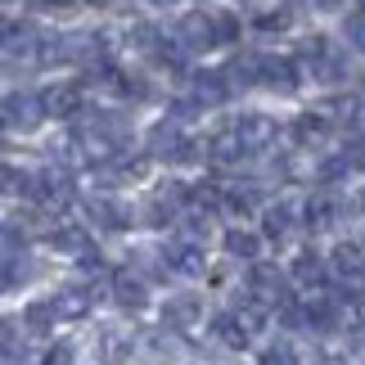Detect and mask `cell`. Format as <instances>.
<instances>
[{
	"mask_svg": "<svg viewBox=\"0 0 365 365\" xmlns=\"http://www.w3.org/2000/svg\"><path fill=\"white\" fill-rule=\"evenodd\" d=\"M293 275H298V284H320V257L316 252H302L293 262Z\"/></svg>",
	"mask_w": 365,
	"mask_h": 365,
	"instance_id": "24",
	"label": "cell"
},
{
	"mask_svg": "<svg viewBox=\"0 0 365 365\" xmlns=\"http://www.w3.org/2000/svg\"><path fill=\"white\" fill-rule=\"evenodd\" d=\"M77 145L86 149L91 163H108L118 158L122 145H126V122L118 113H95L86 122H77Z\"/></svg>",
	"mask_w": 365,
	"mask_h": 365,
	"instance_id": "1",
	"label": "cell"
},
{
	"mask_svg": "<svg viewBox=\"0 0 365 365\" xmlns=\"http://www.w3.org/2000/svg\"><path fill=\"white\" fill-rule=\"evenodd\" d=\"M235 131H240L244 149L252 153V149H266V145L275 140V122H271V118H262V113H252V118H244V122H235Z\"/></svg>",
	"mask_w": 365,
	"mask_h": 365,
	"instance_id": "7",
	"label": "cell"
},
{
	"mask_svg": "<svg viewBox=\"0 0 365 365\" xmlns=\"http://www.w3.org/2000/svg\"><path fill=\"white\" fill-rule=\"evenodd\" d=\"M244 140H240V131H235V126H230V131H221V135H212V145H207V158H212L217 167H230V163H240L244 158Z\"/></svg>",
	"mask_w": 365,
	"mask_h": 365,
	"instance_id": "9",
	"label": "cell"
},
{
	"mask_svg": "<svg viewBox=\"0 0 365 365\" xmlns=\"http://www.w3.org/2000/svg\"><path fill=\"white\" fill-rule=\"evenodd\" d=\"M226 252H230V257H257V252H262V240H257L252 230H230V235H226Z\"/></svg>",
	"mask_w": 365,
	"mask_h": 365,
	"instance_id": "20",
	"label": "cell"
},
{
	"mask_svg": "<svg viewBox=\"0 0 365 365\" xmlns=\"http://www.w3.org/2000/svg\"><path fill=\"white\" fill-rule=\"evenodd\" d=\"M212 334H217L226 347H235V352H240V347H248V339H252V329L244 325L240 316H217V320H212Z\"/></svg>",
	"mask_w": 365,
	"mask_h": 365,
	"instance_id": "15",
	"label": "cell"
},
{
	"mask_svg": "<svg viewBox=\"0 0 365 365\" xmlns=\"http://www.w3.org/2000/svg\"><path fill=\"white\" fill-rule=\"evenodd\" d=\"M325 126H329V122L320 118V113H302V118H298V126H293V135H298L302 145H316V140L325 135Z\"/></svg>",
	"mask_w": 365,
	"mask_h": 365,
	"instance_id": "22",
	"label": "cell"
},
{
	"mask_svg": "<svg viewBox=\"0 0 365 365\" xmlns=\"http://www.w3.org/2000/svg\"><path fill=\"white\" fill-rule=\"evenodd\" d=\"M176 36L185 41L190 50H203V46H212V41H217V27H212L207 14H185V19L176 23Z\"/></svg>",
	"mask_w": 365,
	"mask_h": 365,
	"instance_id": "5",
	"label": "cell"
},
{
	"mask_svg": "<svg viewBox=\"0 0 365 365\" xmlns=\"http://www.w3.org/2000/svg\"><path fill=\"white\" fill-rule=\"evenodd\" d=\"M50 307H54L63 320H81V316L91 312V293L81 289V284H68V289H59V293L50 298Z\"/></svg>",
	"mask_w": 365,
	"mask_h": 365,
	"instance_id": "8",
	"label": "cell"
},
{
	"mask_svg": "<svg viewBox=\"0 0 365 365\" xmlns=\"http://www.w3.org/2000/svg\"><path fill=\"white\" fill-rule=\"evenodd\" d=\"M167 262H172L180 275H203V266H207V262H203V248L190 244V240H180V244L167 248Z\"/></svg>",
	"mask_w": 365,
	"mask_h": 365,
	"instance_id": "13",
	"label": "cell"
},
{
	"mask_svg": "<svg viewBox=\"0 0 365 365\" xmlns=\"http://www.w3.org/2000/svg\"><path fill=\"white\" fill-rule=\"evenodd\" d=\"M149 153H153V158H172V163H199V145H190V140L176 131V122L153 126Z\"/></svg>",
	"mask_w": 365,
	"mask_h": 365,
	"instance_id": "3",
	"label": "cell"
},
{
	"mask_svg": "<svg viewBox=\"0 0 365 365\" xmlns=\"http://www.w3.org/2000/svg\"><path fill=\"white\" fill-rule=\"evenodd\" d=\"M289 226H293V212H289V207H271V212H266V235L284 240V235H289Z\"/></svg>",
	"mask_w": 365,
	"mask_h": 365,
	"instance_id": "25",
	"label": "cell"
},
{
	"mask_svg": "<svg viewBox=\"0 0 365 365\" xmlns=\"http://www.w3.org/2000/svg\"><path fill=\"white\" fill-rule=\"evenodd\" d=\"M46 118V95H32V91H14L5 95V126L9 131H32Z\"/></svg>",
	"mask_w": 365,
	"mask_h": 365,
	"instance_id": "2",
	"label": "cell"
},
{
	"mask_svg": "<svg viewBox=\"0 0 365 365\" xmlns=\"http://www.w3.org/2000/svg\"><path fill=\"white\" fill-rule=\"evenodd\" d=\"M54 316H59V312H54L50 302H32V307H27V329H32V334H50Z\"/></svg>",
	"mask_w": 365,
	"mask_h": 365,
	"instance_id": "23",
	"label": "cell"
},
{
	"mask_svg": "<svg viewBox=\"0 0 365 365\" xmlns=\"http://www.w3.org/2000/svg\"><path fill=\"white\" fill-rule=\"evenodd\" d=\"M316 113H320V118H339V122H347V118L356 113V100H329V104H320Z\"/></svg>",
	"mask_w": 365,
	"mask_h": 365,
	"instance_id": "28",
	"label": "cell"
},
{
	"mask_svg": "<svg viewBox=\"0 0 365 365\" xmlns=\"http://www.w3.org/2000/svg\"><path fill=\"white\" fill-rule=\"evenodd\" d=\"M343 36L352 50H365V14H352V19L343 23Z\"/></svg>",
	"mask_w": 365,
	"mask_h": 365,
	"instance_id": "26",
	"label": "cell"
},
{
	"mask_svg": "<svg viewBox=\"0 0 365 365\" xmlns=\"http://www.w3.org/2000/svg\"><path fill=\"white\" fill-rule=\"evenodd\" d=\"M262 365H293V356L284 347H271V352H262Z\"/></svg>",
	"mask_w": 365,
	"mask_h": 365,
	"instance_id": "32",
	"label": "cell"
},
{
	"mask_svg": "<svg viewBox=\"0 0 365 365\" xmlns=\"http://www.w3.org/2000/svg\"><path fill=\"white\" fill-rule=\"evenodd\" d=\"M212 27H217V41H240V19L235 14H212Z\"/></svg>",
	"mask_w": 365,
	"mask_h": 365,
	"instance_id": "27",
	"label": "cell"
},
{
	"mask_svg": "<svg viewBox=\"0 0 365 365\" xmlns=\"http://www.w3.org/2000/svg\"><path fill=\"white\" fill-rule=\"evenodd\" d=\"M86 212H91V221H100L104 230H122V226H126V217H122L108 199H91V203H86Z\"/></svg>",
	"mask_w": 365,
	"mask_h": 365,
	"instance_id": "21",
	"label": "cell"
},
{
	"mask_svg": "<svg viewBox=\"0 0 365 365\" xmlns=\"http://www.w3.org/2000/svg\"><path fill=\"white\" fill-rule=\"evenodd\" d=\"M77 104H81V91H77V86H54V91L46 95V113H59V118L77 113Z\"/></svg>",
	"mask_w": 365,
	"mask_h": 365,
	"instance_id": "19",
	"label": "cell"
},
{
	"mask_svg": "<svg viewBox=\"0 0 365 365\" xmlns=\"http://www.w3.org/2000/svg\"><path fill=\"white\" fill-rule=\"evenodd\" d=\"M252 298L257 302H266V307H289V298H284V275L275 271V266H257L252 271Z\"/></svg>",
	"mask_w": 365,
	"mask_h": 365,
	"instance_id": "4",
	"label": "cell"
},
{
	"mask_svg": "<svg viewBox=\"0 0 365 365\" xmlns=\"http://www.w3.org/2000/svg\"><path fill=\"white\" fill-rule=\"evenodd\" d=\"M199 298H190V293H180V298H167L163 302V325H172V329H190L194 320H199Z\"/></svg>",
	"mask_w": 365,
	"mask_h": 365,
	"instance_id": "6",
	"label": "cell"
},
{
	"mask_svg": "<svg viewBox=\"0 0 365 365\" xmlns=\"http://www.w3.org/2000/svg\"><path fill=\"white\" fill-rule=\"evenodd\" d=\"M334 271H339L343 279H365V252L356 244H343L339 252H334Z\"/></svg>",
	"mask_w": 365,
	"mask_h": 365,
	"instance_id": "18",
	"label": "cell"
},
{
	"mask_svg": "<svg viewBox=\"0 0 365 365\" xmlns=\"http://www.w3.org/2000/svg\"><path fill=\"white\" fill-rule=\"evenodd\" d=\"M361 207H365V194H361Z\"/></svg>",
	"mask_w": 365,
	"mask_h": 365,
	"instance_id": "38",
	"label": "cell"
},
{
	"mask_svg": "<svg viewBox=\"0 0 365 365\" xmlns=\"http://www.w3.org/2000/svg\"><path fill=\"white\" fill-rule=\"evenodd\" d=\"M41 365H73V352H68V347H50V356Z\"/></svg>",
	"mask_w": 365,
	"mask_h": 365,
	"instance_id": "33",
	"label": "cell"
},
{
	"mask_svg": "<svg viewBox=\"0 0 365 365\" xmlns=\"http://www.w3.org/2000/svg\"><path fill=\"white\" fill-rule=\"evenodd\" d=\"M54 248L81 252V257H86V235H81V230H63V235H54Z\"/></svg>",
	"mask_w": 365,
	"mask_h": 365,
	"instance_id": "29",
	"label": "cell"
},
{
	"mask_svg": "<svg viewBox=\"0 0 365 365\" xmlns=\"http://www.w3.org/2000/svg\"><path fill=\"white\" fill-rule=\"evenodd\" d=\"M180 203H185V190H180V185H163L158 194H153V203H149V221H153V226L172 221L180 212Z\"/></svg>",
	"mask_w": 365,
	"mask_h": 365,
	"instance_id": "12",
	"label": "cell"
},
{
	"mask_svg": "<svg viewBox=\"0 0 365 365\" xmlns=\"http://www.w3.org/2000/svg\"><path fill=\"white\" fill-rule=\"evenodd\" d=\"M46 5H73V0H46Z\"/></svg>",
	"mask_w": 365,
	"mask_h": 365,
	"instance_id": "36",
	"label": "cell"
},
{
	"mask_svg": "<svg viewBox=\"0 0 365 365\" xmlns=\"http://www.w3.org/2000/svg\"><path fill=\"white\" fill-rule=\"evenodd\" d=\"M113 298H118L122 312H140L149 293H145V284H140L131 271H118V275H113Z\"/></svg>",
	"mask_w": 365,
	"mask_h": 365,
	"instance_id": "10",
	"label": "cell"
},
{
	"mask_svg": "<svg viewBox=\"0 0 365 365\" xmlns=\"http://www.w3.org/2000/svg\"><path fill=\"white\" fill-rule=\"evenodd\" d=\"M131 356V339H122L118 329H104L100 334V365H126Z\"/></svg>",
	"mask_w": 365,
	"mask_h": 365,
	"instance_id": "16",
	"label": "cell"
},
{
	"mask_svg": "<svg viewBox=\"0 0 365 365\" xmlns=\"http://www.w3.org/2000/svg\"><path fill=\"white\" fill-rule=\"evenodd\" d=\"M91 5H108V0H91Z\"/></svg>",
	"mask_w": 365,
	"mask_h": 365,
	"instance_id": "37",
	"label": "cell"
},
{
	"mask_svg": "<svg viewBox=\"0 0 365 365\" xmlns=\"http://www.w3.org/2000/svg\"><path fill=\"white\" fill-rule=\"evenodd\" d=\"M262 81L271 91H293L298 77H293V63L289 59H262Z\"/></svg>",
	"mask_w": 365,
	"mask_h": 365,
	"instance_id": "17",
	"label": "cell"
},
{
	"mask_svg": "<svg viewBox=\"0 0 365 365\" xmlns=\"http://www.w3.org/2000/svg\"><path fill=\"white\" fill-rule=\"evenodd\" d=\"M257 27H284V14H262Z\"/></svg>",
	"mask_w": 365,
	"mask_h": 365,
	"instance_id": "34",
	"label": "cell"
},
{
	"mask_svg": "<svg viewBox=\"0 0 365 365\" xmlns=\"http://www.w3.org/2000/svg\"><path fill=\"white\" fill-rule=\"evenodd\" d=\"M135 347H140L145 356H163V352H167V343H163V334H158V329L140 334V339H135Z\"/></svg>",
	"mask_w": 365,
	"mask_h": 365,
	"instance_id": "30",
	"label": "cell"
},
{
	"mask_svg": "<svg viewBox=\"0 0 365 365\" xmlns=\"http://www.w3.org/2000/svg\"><path fill=\"white\" fill-rule=\"evenodd\" d=\"M343 158H347V167H365V135H352V140H347Z\"/></svg>",
	"mask_w": 365,
	"mask_h": 365,
	"instance_id": "31",
	"label": "cell"
},
{
	"mask_svg": "<svg viewBox=\"0 0 365 365\" xmlns=\"http://www.w3.org/2000/svg\"><path fill=\"white\" fill-rule=\"evenodd\" d=\"M257 77H262V59H252V54H235V59L226 63V81H230V91H244V86H252Z\"/></svg>",
	"mask_w": 365,
	"mask_h": 365,
	"instance_id": "14",
	"label": "cell"
},
{
	"mask_svg": "<svg viewBox=\"0 0 365 365\" xmlns=\"http://www.w3.org/2000/svg\"><path fill=\"white\" fill-rule=\"evenodd\" d=\"M194 100H199V104H226L230 100L226 73H199V77H194Z\"/></svg>",
	"mask_w": 365,
	"mask_h": 365,
	"instance_id": "11",
	"label": "cell"
},
{
	"mask_svg": "<svg viewBox=\"0 0 365 365\" xmlns=\"http://www.w3.org/2000/svg\"><path fill=\"white\" fill-rule=\"evenodd\" d=\"M149 5H163L167 9V5H176V0H149Z\"/></svg>",
	"mask_w": 365,
	"mask_h": 365,
	"instance_id": "35",
	"label": "cell"
}]
</instances>
